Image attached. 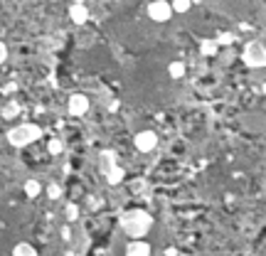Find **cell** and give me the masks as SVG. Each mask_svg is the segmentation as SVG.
<instances>
[{"instance_id": "6da1fadb", "label": "cell", "mask_w": 266, "mask_h": 256, "mask_svg": "<svg viewBox=\"0 0 266 256\" xmlns=\"http://www.w3.org/2000/svg\"><path fill=\"white\" fill-rule=\"evenodd\" d=\"M121 229L126 232V237L143 239L153 229V217L146 209H128V212L121 217Z\"/></svg>"}, {"instance_id": "7a4b0ae2", "label": "cell", "mask_w": 266, "mask_h": 256, "mask_svg": "<svg viewBox=\"0 0 266 256\" xmlns=\"http://www.w3.org/2000/svg\"><path fill=\"white\" fill-rule=\"evenodd\" d=\"M42 138V128L37 123H18V126H13L8 131V146L13 148H27L32 146L35 141Z\"/></svg>"}, {"instance_id": "3957f363", "label": "cell", "mask_w": 266, "mask_h": 256, "mask_svg": "<svg viewBox=\"0 0 266 256\" xmlns=\"http://www.w3.org/2000/svg\"><path fill=\"white\" fill-rule=\"evenodd\" d=\"M242 59H244V64H247L249 69H264L266 67V47L261 42H247V47H244V52H242Z\"/></svg>"}, {"instance_id": "277c9868", "label": "cell", "mask_w": 266, "mask_h": 256, "mask_svg": "<svg viewBox=\"0 0 266 256\" xmlns=\"http://www.w3.org/2000/svg\"><path fill=\"white\" fill-rule=\"evenodd\" d=\"M146 15L153 22H168L175 13H172V8H170V0H153V3H148V8H146Z\"/></svg>"}, {"instance_id": "5b68a950", "label": "cell", "mask_w": 266, "mask_h": 256, "mask_svg": "<svg viewBox=\"0 0 266 256\" xmlns=\"http://www.w3.org/2000/svg\"><path fill=\"white\" fill-rule=\"evenodd\" d=\"M133 146H136V150H141V153H151V150H155V146H158L155 131H141V133H136Z\"/></svg>"}, {"instance_id": "8992f818", "label": "cell", "mask_w": 266, "mask_h": 256, "mask_svg": "<svg viewBox=\"0 0 266 256\" xmlns=\"http://www.w3.org/2000/svg\"><path fill=\"white\" fill-rule=\"evenodd\" d=\"M67 111H69L72 116H86V111H89V99H86L84 94H72L69 101H67Z\"/></svg>"}, {"instance_id": "52a82bcc", "label": "cell", "mask_w": 266, "mask_h": 256, "mask_svg": "<svg viewBox=\"0 0 266 256\" xmlns=\"http://www.w3.org/2000/svg\"><path fill=\"white\" fill-rule=\"evenodd\" d=\"M69 20H72L74 25H86V22H89V5L72 3V5H69Z\"/></svg>"}, {"instance_id": "ba28073f", "label": "cell", "mask_w": 266, "mask_h": 256, "mask_svg": "<svg viewBox=\"0 0 266 256\" xmlns=\"http://www.w3.org/2000/svg\"><path fill=\"white\" fill-rule=\"evenodd\" d=\"M126 256H151V244L143 239H133L126 246Z\"/></svg>"}, {"instance_id": "9c48e42d", "label": "cell", "mask_w": 266, "mask_h": 256, "mask_svg": "<svg viewBox=\"0 0 266 256\" xmlns=\"http://www.w3.org/2000/svg\"><path fill=\"white\" fill-rule=\"evenodd\" d=\"M104 173H106V180H109V185L123 183V178H126V170H123L121 165H111V167H106Z\"/></svg>"}, {"instance_id": "30bf717a", "label": "cell", "mask_w": 266, "mask_h": 256, "mask_svg": "<svg viewBox=\"0 0 266 256\" xmlns=\"http://www.w3.org/2000/svg\"><path fill=\"white\" fill-rule=\"evenodd\" d=\"M13 256H39V254L30 241H18V244L13 246Z\"/></svg>"}, {"instance_id": "8fae6325", "label": "cell", "mask_w": 266, "mask_h": 256, "mask_svg": "<svg viewBox=\"0 0 266 256\" xmlns=\"http://www.w3.org/2000/svg\"><path fill=\"white\" fill-rule=\"evenodd\" d=\"M22 190H25L27 200H35V197H39V195H42V183H39V180H27Z\"/></svg>"}, {"instance_id": "7c38bea8", "label": "cell", "mask_w": 266, "mask_h": 256, "mask_svg": "<svg viewBox=\"0 0 266 256\" xmlns=\"http://www.w3.org/2000/svg\"><path fill=\"white\" fill-rule=\"evenodd\" d=\"M185 62H170L168 64V74H170V79H183L185 76Z\"/></svg>"}, {"instance_id": "4fadbf2b", "label": "cell", "mask_w": 266, "mask_h": 256, "mask_svg": "<svg viewBox=\"0 0 266 256\" xmlns=\"http://www.w3.org/2000/svg\"><path fill=\"white\" fill-rule=\"evenodd\" d=\"M3 118H8V121H13V118H18V113H20V106H18V101H8L5 106H3Z\"/></svg>"}, {"instance_id": "5bb4252c", "label": "cell", "mask_w": 266, "mask_h": 256, "mask_svg": "<svg viewBox=\"0 0 266 256\" xmlns=\"http://www.w3.org/2000/svg\"><path fill=\"white\" fill-rule=\"evenodd\" d=\"M217 50H219L217 39H205V42L200 45V52H202L205 57H214V55H217Z\"/></svg>"}, {"instance_id": "9a60e30c", "label": "cell", "mask_w": 266, "mask_h": 256, "mask_svg": "<svg viewBox=\"0 0 266 256\" xmlns=\"http://www.w3.org/2000/svg\"><path fill=\"white\" fill-rule=\"evenodd\" d=\"M170 8H172V13L185 15V13L192 8V0H170Z\"/></svg>"}, {"instance_id": "2e32d148", "label": "cell", "mask_w": 266, "mask_h": 256, "mask_svg": "<svg viewBox=\"0 0 266 256\" xmlns=\"http://www.w3.org/2000/svg\"><path fill=\"white\" fill-rule=\"evenodd\" d=\"M47 153H50V155H62V153H64V143H62L59 138L47 141Z\"/></svg>"}, {"instance_id": "e0dca14e", "label": "cell", "mask_w": 266, "mask_h": 256, "mask_svg": "<svg viewBox=\"0 0 266 256\" xmlns=\"http://www.w3.org/2000/svg\"><path fill=\"white\" fill-rule=\"evenodd\" d=\"M64 217H67V222H76V217H79V207H76L74 202H69V204L64 207Z\"/></svg>"}, {"instance_id": "ac0fdd59", "label": "cell", "mask_w": 266, "mask_h": 256, "mask_svg": "<svg viewBox=\"0 0 266 256\" xmlns=\"http://www.w3.org/2000/svg\"><path fill=\"white\" fill-rule=\"evenodd\" d=\"M101 160H104V170H106V167H111V165H118V163H116V153H114V150L101 153Z\"/></svg>"}, {"instance_id": "d6986e66", "label": "cell", "mask_w": 266, "mask_h": 256, "mask_svg": "<svg viewBox=\"0 0 266 256\" xmlns=\"http://www.w3.org/2000/svg\"><path fill=\"white\" fill-rule=\"evenodd\" d=\"M47 197H50V200H59V197H62V187H59L57 183L47 185Z\"/></svg>"}, {"instance_id": "ffe728a7", "label": "cell", "mask_w": 266, "mask_h": 256, "mask_svg": "<svg viewBox=\"0 0 266 256\" xmlns=\"http://www.w3.org/2000/svg\"><path fill=\"white\" fill-rule=\"evenodd\" d=\"M234 42V35L232 32H222V35L217 37V45H232Z\"/></svg>"}, {"instance_id": "44dd1931", "label": "cell", "mask_w": 266, "mask_h": 256, "mask_svg": "<svg viewBox=\"0 0 266 256\" xmlns=\"http://www.w3.org/2000/svg\"><path fill=\"white\" fill-rule=\"evenodd\" d=\"M5 62H8V45L0 42V64H5Z\"/></svg>"}, {"instance_id": "7402d4cb", "label": "cell", "mask_w": 266, "mask_h": 256, "mask_svg": "<svg viewBox=\"0 0 266 256\" xmlns=\"http://www.w3.org/2000/svg\"><path fill=\"white\" fill-rule=\"evenodd\" d=\"M62 237H64V241H72V229L69 227H62Z\"/></svg>"}, {"instance_id": "603a6c76", "label": "cell", "mask_w": 266, "mask_h": 256, "mask_svg": "<svg viewBox=\"0 0 266 256\" xmlns=\"http://www.w3.org/2000/svg\"><path fill=\"white\" fill-rule=\"evenodd\" d=\"M15 89H18V87H15V84H8V87H5V89H3V92H5V94H13V92H15Z\"/></svg>"}, {"instance_id": "cb8c5ba5", "label": "cell", "mask_w": 266, "mask_h": 256, "mask_svg": "<svg viewBox=\"0 0 266 256\" xmlns=\"http://www.w3.org/2000/svg\"><path fill=\"white\" fill-rule=\"evenodd\" d=\"M74 3H81V5H89V3H94V0H74Z\"/></svg>"}, {"instance_id": "d4e9b609", "label": "cell", "mask_w": 266, "mask_h": 256, "mask_svg": "<svg viewBox=\"0 0 266 256\" xmlns=\"http://www.w3.org/2000/svg\"><path fill=\"white\" fill-rule=\"evenodd\" d=\"M55 3H62V0H55Z\"/></svg>"}]
</instances>
